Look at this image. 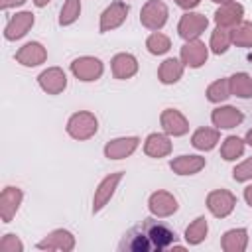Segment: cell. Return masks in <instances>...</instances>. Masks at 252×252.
Here are the masks:
<instances>
[{"label":"cell","instance_id":"37","mask_svg":"<svg viewBox=\"0 0 252 252\" xmlns=\"http://www.w3.org/2000/svg\"><path fill=\"white\" fill-rule=\"evenodd\" d=\"M26 0H0V6L2 10H8V8H14V6H22Z\"/></svg>","mask_w":252,"mask_h":252},{"label":"cell","instance_id":"40","mask_svg":"<svg viewBox=\"0 0 252 252\" xmlns=\"http://www.w3.org/2000/svg\"><path fill=\"white\" fill-rule=\"evenodd\" d=\"M246 144H250V146H252V130H248V132H246Z\"/></svg>","mask_w":252,"mask_h":252},{"label":"cell","instance_id":"12","mask_svg":"<svg viewBox=\"0 0 252 252\" xmlns=\"http://www.w3.org/2000/svg\"><path fill=\"white\" fill-rule=\"evenodd\" d=\"M33 26V14L32 12H18L16 16H12L4 28V37L8 41H16L20 37H24L30 28Z\"/></svg>","mask_w":252,"mask_h":252},{"label":"cell","instance_id":"17","mask_svg":"<svg viewBox=\"0 0 252 252\" xmlns=\"http://www.w3.org/2000/svg\"><path fill=\"white\" fill-rule=\"evenodd\" d=\"M159 122H161L163 132L169 134V136H183L189 130L187 118L177 108H165L161 112V116H159Z\"/></svg>","mask_w":252,"mask_h":252},{"label":"cell","instance_id":"9","mask_svg":"<svg viewBox=\"0 0 252 252\" xmlns=\"http://www.w3.org/2000/svg\"><path fill=\"white\" fill-rule=\"evenodd\" d=\"M148 207H150V211H152L154 217L165 219V217H171L177 211L179 205H177V199L171 193H167V191H156V193L150 195Z\"/></svg>","mask_w":252,"mask_h":252},{"label":"cell","instance_id":"32","mask_svg":"<svg viewBox=\"0 0 252 252\" xmlns=\"http://www.w3.org/2000/svg\"><path fill=\"white\" fill-rule=\"evenodd\" d=\"M230 96V85L228 79H219L207 87V98L211 102H222Z\"/></svg>","mask_w":252,"mask_h":252},{"label":"cell","instance_id":"41","mask_svg":"<svg viewBox=\"0 0 252 252\" xmlns=\"http://www.w3.org/2000/svg\"><path fill=\"white\" fill-rule=\"evenodd\" d=\"M213 2H217V4H226V2H232V0H213Z\"/></svg>","mask_w":252,"mask_h":252},{"label":"cell","instance_id":"24","mask_svg":"<svg viewBox=\"0 0 252 252\" xmlns=\"http://www.w3.org/2000/svg\"><path fill=\"white\" fill-rule=\"evenodd\" d=\"M248 244V232L246 228H232L222 234L220 246L224 252H244Z\"/></svg>","mask_w":252,"mask_h":252},{"label":"cell","instance_id":"19","mask_svg":"<svg viewBox=\"0 0 252 252\" xmlns=\"http://www.w3.org/2000/svg\"><path fill=\"white\" fill-rule=\"evenodd\" d=\"M110 69H112L114 79H120V81L130 79L138 73V59L132 53H118L112 57Z\"/></svg>","mask_w":252,"mask_h":252},{"label":"cell","instance_id":"31","mask_svg":"<svg viewBox=\"0 0 252 252\" xmlns=\"http://www.w3.org/2000/svg\"><path fill=\"white\" fill-rule=\"evenodd\" d=\"M230 43H232V39H230V30L219 26V28L213 32V35H211V49H213V53H217V55L224 53V51L230 47Z\"/></svg>","mask_w":252,"mask_h":252},{"label":"cell","instance_id":"25","mask_svg":"<svg viewBox=\"0 0 252 252\" xmlns=\"http://www.w3.org/2000/svg\"><path fill=\"white\" fill-rule=\"evenodd\" d=\"M219 138H220V132L217 128H199L193 132L191 144H193V148H197L201 152H209L217 146Z\"/></svg>","mask_w":252,"mask_h":252},{"label":"cell","instance_id":"22","mask_svg":"<svg viewBox=\"0 0 252 252\" xmlns=\"http://www.w3.org/2000/svg\"><path fill=\"white\" fill-rule=\"evenodd\" d=\"M144 152H146L150 158H165V156H169V152H171V142H169V138H167L165 134L154 132V134H150V136L146 138V142H144Z\"/></svg>","mask_w":252,"mask_h":252},{"label":"cell","instance_id":"14","mask_svg":"<svg viewBox=\"0 0 252 252\" xmlns=\"http://www.w3.org/2000/svg\"><path fill=\"white\" fill-rule=\"evenodd\" d=\"M37 248L39 250H63V252H69V250L75 248V236L65 228H57V230L49 232L43 240H39Z\"/></svg>","mask_w":252,"mask_h":252},{"label":"cell","instance_id":"30","mask_svg":"<svg viewBox=\"0 0 252 252\" xmlns=\"http://www.w3.org/2000/svg\"><path fill=\"white\" fill-rule=\"evenodd\" d=\"M146 47H148V51H150L152 55H163L165 51H169L171 41H169V37H167L165 33L154 32V33H150V37L146 39Z\"/></svg>","mask_w":252,"mask_h":252},{"label":"cell","instance_id":"16","mask_svg":"<svg viewBox=\"0 0 252 252\" xmlns=\"http://www.w3.org/2000/svg\"><path fill=\"white\" fill-rule=\"evenodd\" d=\"M47 59V51L39 41H28L16 51V61L24 67H35L41 65Z\"/></svg>","mask_w":252,"mask_h":252},{"label":"cell","instance_id":"21","mask_svg":"<svg viewBox=\"0 0 252 252\" xmlns=\"http://www.w3.org/2000/svg\"><path fill=\"white\" fill-rule=\"evenodd\" d=\"M169 167L177 175H193L205 167V158L201 156H179L169 161Z\"/></svg>","mask_w":252,"mask_h":252},{"label":"cell","instance_id":"28","mask_svg":"<svg viewBox=\"0 0 252 252\" xmlns=\"http://www.w3.org/2000/svg\"><path fill=\"white\" fill-rule=\"evenodd\" d=\"M230 39L238 47H252V22H240L230 30Z\"/></svg>","mask_w":252,"mask_h":252},{"label":"cell","instance_id":"38","mask_svg":"<svg viewBox=\"0 0 252 252\" xmlns=\"http://www.w3.org/2000/svg\"><path fill=\"white\" fill-rule=\"evenodd\" d=\"M244 199H246V203L252 207V185H248V187L244 189Z\"/></svg>","mask_w":252,"mask_h":252},{"label":"cell","instance_id":"6","mask_svg":"<svg viewBox=\"0 0 252 252\" xmlns=\"http://www.w3.org/2000/svg\"><path fill=\"white\" fill-rule=\"evenodd\" d=\"M209 26V20L203 16V14H197V12H187L181 16L179 20V26H177V32L179 35L189 41V39H197Z\"/></svg>","mask_w":252,"mask_h":252},{"label":"cell","instance_id":"13","mask_svg":"<svg viewBox=\"0 0 252 252\" xmlns=\"http://www.w3.org/2000/svg\"><path fill=\"white\" fill-rule=\"evenodd\" d=\"M37 83L41 87V91H45L47 94H59L65 91L67 87V77L63 73V69L59 67H49L43 73H39Z\"/></svg>","mask_w":252,"mask_h":252},{"label":"cell","instance_id":"18","mask_svg":"<svg viewBox=\"0 0 252 252\" xmlns=\"http://www.w3.org/2000/svg\"><path fill=\"white\" fill-rule=\"evenodd\" d=\"M140 140L136 136H126V138H116V140H110L106 146H104V156L108 159H124L128 156H132L138 148Z\"/></svg>","mask_w":252,"mask_h":252},{"label":"cell","instance_id":"11","mask_svg":"<svg viewBox=\"0 0 252 252\" xmlns=\"http://www.w3.org/2000/svg\"><path fill=\"white\" fill-rule=\"evenodd\" d=\"M22 199H24V193L20 187H4L2 195H0V217H2V222H10L14 219V215L18 213L20 205H22Z\"/></svg>","mask_w":252,"mask_h":252},{"label":"cell","instance_id":"2","mask_svg":"<svg viewBox=\"0 0 252 252\" xmlns=\"http://www.w3.org/2000/svg\"><path fill=\"white\" fill-rule=\"evenodd\" d=\"M142 224H144L146 234L150 238L152 250H158L159 252V250H165V248H169V246L175 244V232L167 224H163L159 220H154V219H148Z\"/></svg>","mask_w":252,"mask_h":252},{"label":"cell","instance_id":"7","mask_svg":"<svg viewBox=\"0 0 252 252\" xmlns=\"http://www.w3.org/2000/svg\"><path fill=\"white\" fill-rule=\"evenodd\" d=\"M128 12H130V8H128V4H126L124 0L112 2V4L100 14V26H98L100 33L110 32V30H116L118 26H122L124 20H126V16H128Z\"/></svg>","mask_w":252,"mask_h":252},{"label":"cell","instance_id":"5","mask_svg":"<svg viewBox=\"0 0 252 252\" xmlns=\"http://www.w3.org/2000/svg\"><path fill=\"white\" fill-rule=\"evenodd\" d=\"M236 205V197L226 191V189H215L207 195V209L217 217V219H224L232 213Z\"/></svg>","mask_w":252,"mask_h":252},{"label":"cell","instance_id":"20","mask_svg":"<svg viewBox=\"0 0 252 252\" xmlns=\"http://www.w3.org/2000/svg\"><path fill=\"white\" fill-rule=\"evenodd\" d=\"M211 120L217 128H222V130H228V128H234L238 126L242 120H244V114L234 108V106H219L213 110L211 114Z\"/></svg>","mask_w":252,"mask_h":252},{"label":"cell","instance_id":"29","mask_svg":"<svg viewBox=\"0 0 252 252\" xmlns=\"http://www.w3.org/2000/svg\"><path fill=\"white\" fill-rule=\"evenodd\" d=\"M242 154H244V142H242L238 136H228V138H224V142H222V146H220V156H222V159L232 161V159L240 158Z\"/></svg>","mask_w":252,"mask_h":252},{"label":"cell","instance_id":"15","mask_svg":"<svg viewBox=\"0 0 252 252\" xmlns=\"http://www.w3.org/2000/svg\"><path fill=\"white\" fill-rule=\"evenodd\" d=\"M242 16H244V8L242 4L238 2H226V4H220V8L215 12V22L217 26L220 28H226V30H232L234 26H238L242 22Z\"/></svg>","mask_w":252,"mask_h":252},{"label":"cell","instance_id":"23","mask_svg":"<svg viewBox=\"0 0 252 252\" xmlns=\"http://www.w3.org/2000/svg\"><path fill=\"white\" fill-rule=\"evenodd\" d=\"M183 61H179V59H175V57H169V59H165L161 65H159V69H158V79H159V83H163V85H173V83H177L179 79H181V75H183Z\"/></svg>","mask_w":252,"mask_h":252},{"label":"cell","instance_id":"39","mask_svg":"<svg viewBox=\"0 0 252 252\" xmlns=\"http://www.w3.org/2000/svg\"><path fill=\"white\" fill-rule=\"evenodd\" d=\"M51 0H33V4L37 6V8H43V6H47Z\"/></svg>","mask_w":252,"mask_h":252},{"label":"cell","instance_id":"27","mask_svg":"<svg viewBox=\"0 0 252 252\" xmlns=\"http://www.w3.org/2000/svg\"><path fill=\"white\" fill-rule=\"evenodd\" d=\"M207 232H209L207 219H205V217H197V219L185 228V240H187L189 244H201V242L207 238Z\"/></svg>","mask_w":252,"mask_h":252},{"label":"cell","instance_id":"1","mask_svg":"<svg viewBox=\"0 0 252 252\" xmlns=\"http://www.w3.org/2000/svg\"><path fill=\"white\" fill-rule=\"evenodd\" d=\"M98 120L89 110H79L67 120V134L75 140H89L96 134Z\"/></svg>","mask_w":252,"mask_h":252},{"label":"cell","instance_id":"34","mask_svg":"<svg viewBox=\"0 0 252 252\" xmlns=\"http://www.w3.org/2000/svg\"><path fill=\"white\" fill-rule=\"evenodd\" d=\"M232 179L234 181H250L252 179V158L244 159L242 163H238L234 169H232Z\"/></svg>","mask_w":252,"mask_h":252},{"label":"cell","instance_id":"26","mask_svg":"<svg viewBox=\"0 0 252 252\" xmlns=\"http://www.w3.org/2000/svg\"><path fill=\"white\" fill-rule=\"evenodd\" d=\"M230 94L238 98H252V77L248 73H234L228 79Z\"/></svg>","mask_w":252,"mask_h":252},{"label":"cell","instance_id":"35","mask_svg":"<svg viewBox=\"0 0 252 252\" xmlns=\"http://www.w3.org/2000/svg\"><path fill=\"white\" fill-rule=\"evenodd\" d=\"M0 250L2 252H22L24 250V244L22 240L16 236V234H4L2 240H0Z\"/></svg>","mask_w":252,"mask_h":252},{"label":"cell","instance_id":"3","mask_svg":"<svg viewBox=\"0 0 252 252\" xmlns=\"http://www.w3.org/2000/svg\"><path fill=\"white\" fill-rule=\"evenodd\" d=\"M167 16H169V10L161 0H148L140 12V22L144 28L158 32L165 26Z\"/></svg>","mask_w":252,"mask_h":252},{"label":"cell","instance_id":"33","mask_svg":"<svg viewBox=\"0 0 252 252\" xmlns=\"http://www.w3.org/2000/svg\"><path fill=\"white\" fill-rule=\"evenodd\" d=\"M81 14V2L79 0H65L61 14H59V24L61 26H71L73 22H77Z\"/></svg>","mask_w":252,"mask_h":252},{"label":"cell","instance_id":"4","mask_svg":"<svg viewBox=\"0 0 252 252\" xmlns=\"http://www.w3.org/2000/svg\"><path fill=\"white\" fill-rule=\"evenodd\" d=\"M104 71V65L98 57H91V55H83V57H77L73 63H71V73L79 79V81H85V83H91V81H96L100 79Z\"/></svg>","mask_w":252,"mask_h":252},{"label":"cell","instance_id":"36","mask_svg":"<svg viewBox=\"0 0 252 252\" xmlns=\"http://www.w3.org/2000/svg\"><path fill=\"white\" fill-rule=\"evenodd\" d=\"M199 2L201 0H175V4L179 8H183V10H193L195 6H199Z\"/></svg>","mask_w":252,"mask_h":252},{"label":"cell","instance_id":"10","mask_svg":"<svg viewBox=\"0 0 252 252\" xmlns=\"http://www.w3.org/2000/svg\"><path fill=\"white\" fill-rule=\"evenodd\" d=\"M207 57H209V49L201 39H189L181 47V61H183V65H187L191 69L205 65Z\"/></svg>","mask_w":252,"mask_h":252},{"label":"cell","instance_id":"8","mask_svg":"<svg viewBox=\"0 0 252 252\" xmlns=\"http://www.w3.org/2000/svg\"><path fill=\"white\" fill-rule=\"evenodd\" d=\"M122 175H124L122 171H116V173L106 175V177L98 183V187L94 189V197H93V213H98V211L110 201V197L114 195L118 183L122 181Z\"/></svg>","mask_w":252,"mask_h":252}]
</instances>
